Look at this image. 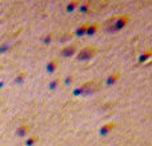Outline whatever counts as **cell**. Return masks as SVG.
Returning a JSON list of instances; mask_svg holds the SVG:
<instances>
[{
    "mask_svg": "<svg viewBox=\"0 0 152 146\" xmlns=\"http://www.w3.org/2000/svg\"><path fill=\"white\" fill-rule=\"evenodd\" d=\"M127 23H128V17H127V16H116V17H112V19H110V20L107 21L105 28H107L108 31H111V32L119 31V29L123 28Z\"/></svg>",
    "mask_w": 152,
    "mask_h": 146,
    "instance_id": "1",
    "label": "cell"
},
{
    "mask_svg": "<svg viewBox=\"0 0 152 146\" xmlns=\"http://www.w3.org/2000/svg\"><path fill=\"white\" fill-rule=\"evenodd\" d=\"M96 55V49L94 47H86L80 51V53L77 55V59L79 60H88V59L94 57Z\"/></svg>",
    "mask_w": 152,
    "mask_h": 146,
    "instance_id": "2",
    "label": "cell"
},
{
    "mask_svg": "<svg viewBox=\"0 0 152 146\" xmlns=\"http://www.w3.org/2000/svg\"><path fill=\"white\" fill-rule=\"evenodd\" d=\"M100 88L99 82L96 81H92V82H87L83 85V88L79 89V92H83V93H91V92H96Z\"/></svg>",
    "mask_w": 152,
    "mask_h": 146,
    "instance_id": "3",
    "label": "cell"
},
{
    "mask_svg": "<svg viewBox=\"0 0 152 146\" xmlns=\"http://www.w3.org/2000/svg\"><path fill=\"white\" fill-rule=\"evenodd\" d=\"M72 53H75V47L74 45H71V47H67L63 49V55L64 56H71Z\"/></svg>",
    "mask_w": 152,
    "mask_h": 146,
    "instance_id": "4",
    "label": "cell"
}]
</instances>
